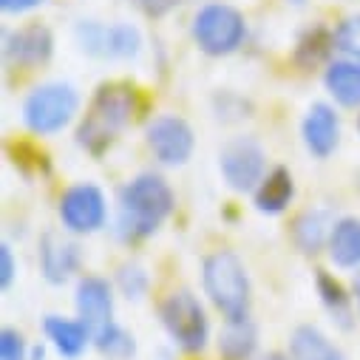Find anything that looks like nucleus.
<instances>
[{
  "label": "nucleus",
  "instance_id": "obj_12",
  "mask_svg": "<svg viewBox=\"0 0 360 360\" xmlns=\"http://www.w3.org/2000/svg\"><path fill=\"white\" fill-rule=\"evenodd\" d=\"M54 51V40H51V32L40 23H32V26H23V29H15L6 34L4 40V54L12 65H23V68H37L43 63H49Z\"/></svg>",
  "mask_w": 360,
  "mask_h": 360
},
{
  "label": "nucleus",
  "instance_id": "obj_29",
  "mask_svg": "<svg viewBox=\"0 0 360 360\" xmlns=\"http://www.w3.org/2000/svg\"><path fill=\"white\" fill-rule=\"evenodd\" d=\"M134 6L148 18H165L179 6V0H134Z\"/></svg>",
  "mask_w": 360,
  "mask_h": 360
},
{
  "label": "nucleus",
  "instance_id": "obj_11",
  "mask_svg": "<svg viewBox=\"0 0 360 360\" xmlns=\"http://www.w3.org/2000/svg\"><path fill=\"white\" fill-rule=\"evenodd\" d=\"M74 307H77V318L88 329L100 332L103 326L111 323V315H114V292H111V284L105 278H100V276L79 278L77 292H74Z\"/></svg>",
  "mask_w": 360,
  "mask_h": 360
},
{
  "label": "nucleus",
  "instance_id": "obj_7",
  "mask_svg": "<svg viewBox=\"0 0 360 360\" xmlns=\"http://www.w3.org/2000/svg\"><path fill=\"white\" fill-rule=\"evenodd\" d=\"M77 43L85 54L100 60H134L142 51V34L131 23H97V20H79Z\"/></svg>",
  "mask_w": 360,
  "mask_h": 360
},
{
  "label": "nucleus",
  "instance_id": "obj_25",
  "mask_svg": "<svg viewBox=\"0 0 360 360\" xmlns=\"http://www.w3.org/2000/svg\"><path fill=\"white\" fill-rule=\"evenodd\" d=\"M148 284H150L148 269L142 264H136V261H128V264H122L117 269V287L128 301H139L148 292Z\"/></svg>",
  "mask_w": 360,
  "mask_h": 360
},
{
  "label": "nucleus",
  "instance_id": "obj_28",
  "mask_svg": "<svg viewBox=\"0 0 360 360\" xmlns=\"http://www.w3.org/2000/svg\"><path fill=\"white\" fill-rule=\"evenodd\" d=\"M18 276V264H15V252L9 244H0V287L9 290L12 281Z\"/></svg>",
  "mask_w": 360,
  "mask_h": 360
},
{
  "label": "nucleus",
  "instance_id": "obj_3",
  "mask_svg": "<svg viewBox=\"0 0 360 360\" xmlns=\"http://www.w3.org/2000/svg\"><path fill=\"white\" fill-rule=\"evenodd\" d=\"M202 284L210 304L224 318H241L250 309V276L233 250H216L202 264Z\"/></svg>",
  "mask_w": 360,
  "mask_h": 360
},
{
  "label": "nucleus",
  "instance_id": "obj_24",
  "mask_svg": "<svg viewBox=\"0 0 360 360\" xmlns=\"http://www.w3.org/2000/svg\"><path fill=\"white\" fill-rule=\"evenodd\" d=\"M335 46V34H329L326 29H312L304 34V40L298 43V51H295V60L304 65V68H312L318 63H323L329 57Z\"/></svg>",
  "mask_w": 360,
  "mask_h": 360
},
{
  "label": "nucleus",
  "instance_id": "obj_4",
  "mask_svg": "<svg viewBox=\"0 0 360 360\" xmlns=\"http://www.w3.org/2000/svg\"><path fill=\"white\" fill-rule=\"evenodd\" d=\"M79 111V94L71 82H43L23 100V125L37 136L60 134Z\"/></svg>",
  "mask_w": 360,
  "mask_h": 360
},
{
  "label": "nucleus",
  "instance_id": "obj_30",
  "mask_svg": "<svg viewBox=\"0 0 360 360\" xmlns=\"http://www.w3.org/2000/svg\"><path fill=\"white\" fill-rule=\"evenodd\" d=\"M37 4H43V0H0V6H4V12H9V15H23V12L34 9Z\"/></svg>",
  "mask_w": 360,
  "mask_h": 360
},
{
  "label": "nucleus",
  "instance_id": "obj_10",
  "mask_svg": "<svg viewBox=\"0 0 360 360\" xmlns=\"http://www.w3.org/2000/svg\"><path fill=\"white\" fill-rule=\"evenodd\" d=\"M145 139H148V148H150L153 159L165 167L188 165V159L193 156V148H196L193 128L188 125V120L176 117V114L153 117L145 128Z\"/></svg>",
  "mask_w": 360,
  "mask_h": 360
},
{
  "label": "nucleus",
  "instance_id": "obj_5",
  "mask_svg": "<svg viewBox=\"0 0 360 360\" xmlns=\"http://www.w3.org/2000/svg\"><path fill=\"white\" fill-rule=\"evenodd\" d=\"M159 318L170 340L185 349V352H202L210 340V318L205 312V304L191 290H176L170 292L162 307Z\"/></svg>",
  "mask_w": 360,
  "mask_h": 360
},
{
  "label": "nucleus",
  "instance_id": "obj_15",
  "mask_svg": "<svg viewBox=\"0 0 360 360\" xmlns=\"http://www.w3.org/2000/svg\"><path fill=\"white\" fill-rule=\"evenodd\" d=\"M43 332H46L49 343L57 349V354H63L68 360L79 357L88 349V343L94 340V332L88 329L79 318L71 321V318H63V315H46Z\"/></svg>",
  "mask_w": 360,
  "mask_h": 360
},
{
  "label": "nucleus",
  "instance_id": "obj_34",
  "mask_svg": "<svg viewBox=\"0 0 360 360\" xmlns=\"http://www.w3.org/2000/svg\"><path fill=\"white\" fill-rule=\"evenodd\" d=\"M357 131H360V117H357Z\"/></svg>",
  "mask_w": 360,
  "mask_h": 360
},
{
  "label": "nucleus",
  "instance_id": "obj_14",
  "mask_svg": "<svg viewBox=\"0 0 360 360\" xmlns=\"http://www.w3.org/2000/svg\"><path fill=\"white\" fill-rule=\"evenodd\" d=\"M79 266V247L60 233H46L40 241V269L49 284H65Z\"/></svg>",
  "mask_w": 360,
  "mask_h": 360
},
{
  "label": "nucleus",
  "instance_id": "obj_8",
  "mask_svg": "<svg viewBox=\"0 0 360 360\" xmlns=\"http://www.w3.org/2000/svg\"><path fill=\"white\" fill-rule=\"evenodd\" d=\"M219 170L233 191L250 193L266 176V153L252 136H233L219 150Z\"/></svg>",
  "mask_w": 360,
  "mask_h": 360
},
{
  "label": "nucleus",
  "instance_id": "obj_18",
  "mask_svg": "<svg viewBox=\"0 0 360 360\" xmlns=\"http://www.w3.org/2000/svg\"><path fill=\"white\" fill-rule=\"evenodd\" d=\"M329 258L340 269H360V219L343 216L329 233Z\"/></svg>",
  "mask_w": 360,
  "mask_h": 360
},
{
  "label": "nucleus",
  "instance_id": "obj_6",
  "mask_svg": "<svg viewBox=\"0 0 360 360\" xmlns=\"http://www.w3.org/2000/svg\"><path fill=\"white\" fill-rule=\"evenodd\" d=\"M193 40L210 57H227L241 49L247 37L244 15L227 4H207L193 18Z\"/></svg>",
  "mask_w": 360,
  "mask_h": 360
},
{
  "label": "nucleus",
  "instance_id": "obj_26",
  "mask_svg": "<svg viewBox=\"0 0 360 360\" xmlns=\"http://www.w3.org/2000/svg\"><path fill=\"white\" fill-rule=\"evenodd\" d=\"M335 49H340L346 57L360 60V12L346 18L335 32Z\"/></svg>",
  "mask_w": 360,
  "mask_h": 360
},
{
  "label": "nucleus",
  "instance_id": "obj_9",
  "mask_svg": "<svg viewBox=\"0 0 360 360\" xmlns=\"http://www.w3.org/2000/svg\"><path fill=\"white\" fill-rule=\"evenodd\" d=\"M57 213H60L63 230H68L74 236H91V233L105 227V221H108V202H105V193L97 185L79 182V185H71L60 196Z\"/></svg>",
  "mask_w": 360,
  "mask_h": 360
},
{
  "label": "nucleus",
  "instance_id": "obj_13",
  "mask_svg": "<svg viewBox=\"0 0 360 360\" xmlns=\"http://www.w3.org/2000/svg\"><path fill=\"white\" fill-rule=\"evenodd\" d=\"M301 136L315 159H329L340 142V120L335 108L329 103H312L301 122Z\"/></svg>",
  "mask_w": 360,
  "mask_h": 360
},
{
  "label": "nucleus",
  "instance_id": "obj_20",
  "mask_svg": "<svg viewBox=\"0 0 360 360\" xmlns=\"http://www.w3.org/2000/svg\"><path fill=\"white\" fill-rule=\"evenodd\" d=\"M290 354L292 360H346L340 346H335L318 326H298L290 338Z\"/></svg>",
  "mask_w": 360,
  "mask_h": 360
},
{
  "label": "nucleus",
  "instance_id": "obj_31",
  "mask_svg": "<svg viewBox=\"0 0 360 360\" xmlns=\"http://www.w3.org/2000/svg\"><path fill=\"white\" fill-rule=\"evenodd\" d=\"M264 360H292V357H287V354H281V352H269Z\"/></svg>",
  "mask_w": 360,
  "mask_h": 360
},
{
  "label": "nucleus",
  "instance_id": "obj_27",
  "mask_svg": "<svg viewBox=\"0 0 360 360\" xmlns=\"http://www.w3.org/2000/svg\"><path fill=\"white\" fill-rule=\"evenodd\" d=\"M0 360H29L26 340L12 326H4V332H0Z\"/></svg>",
  "mask_w": 360,
  "mask_h": 360
},
{
  "label": "nucleus",
  "instance_id": "obj_23",
  "mask_svg": "<svg viewBox=\"0 0 360 360\" xmlns=\"http://www.w3.org/2000/svg\"><path fill=\"white\" fill-rule=\"evenodd\" d=\"M94 346L103 357L108 360H131L136 354V340L128 329H122L120 323H108L100 332H94Z\"/></svg>",
  "mask_w": 360,
  "mask_h": 360
},
{
  "label": "nucleus",
  "instance_id": "obj_17",
  "mask_svg": "<svg viewBox=\"0 0 360 360\" xmlns=\"http://www.w3.org/2000/svg\"><path fill=\"white\" fill-rule=\"evenodd\" d=\"M255 193V210L266 213V216H278L290 207L292 196H295V185H292V173L287 167H273L266 170V176L261 179V185L252 191Z\"/></svg>",
  "mask_w": 360,
  "mask_h": 360
},
{
  "label": "nucleus",
  "instance_id": "obj_2",
  "mask_svg": "<svg viewBox=\"0 0 360 360\" xmlns=\"http://www.w3.org/2000/svg\"><path fill=\"white\" fill-rule=\"evenodd\" d=\"M176 196L159 173H139L120 191V233L125 238L153 236L173 213Z\"/></svg>",
  "mask_w": 360,
  "mask_h": 360
},
{
  "label": "nucleus",
  "instance_id": "obj_33",
  "mask_svg": "<svg viewBox=\"0 0 360 360\" xmlns=\"http://www.w3.org/2000/svg\"><path fill=\"white\" fill-rule=\"evenodd\" d=\"M292 4H304V0H292Z\"/></svg>",
  "mask_w": 360,
  "mask_h": 360
},
{
  "label": "nucleus",
  "instance_id": "obj_1",
  "mask_svg": "<svg viewBox=\"0 0 360 360\" xmlns=\"http://www.w3.org/2000/svg\"><path fill=\"white\" fill-rule=\"evenodd\" d=\"M136 114V88L131 82H105L88 103L77 128V145L88 153H105Z\"/></svg>",
  "mask_w": 360,
  "mask_h": 360
},
{
  "label": "nucleus",
  "instance_id": "obj_32",
  "mask_svg": "<svg viewBox=\"0 0 360 360\" xmlns=\"http://www.w3.org/2000/svg\"><path fill=\"white\" fill-rule=\"evenodd\" d=\"M354 292H357V304H360V269H357V278H354Z\"/></svg>",
  "mask_w": 360,
  "mask_h": 360
},
{
  "label": "nucleus",
  "instance_id": "obj_16",
  "mask_svg": "<svg viewBox=\"0 0 360 360\" xmlns=\"http://www.w3.org/2000/svg\"><path fill=\"white\" fill-rule=\"evenodd\" d=\"M323 85L329 97L343 105V108H357L360 105V60L343 57L332 60L323 74Z\"/></svg>",
  "mask_w": 360,
  "mask_h": 360
},
{
  "label": "nucleus",
  "instance_id": "obj_21",
  "mask_svg": "<svg viewBox=\"0 0 360 360\" xmlns=\"http://www.w3.org/2000/svg\"><path fill=\"white\" fill-rule=\"evenodd\" d=\"M332 227H335V221H332L329 210H304L292 224V238L301 247V252L315 255L323 244H329Z\"/></svg>",
  "mask_w": 360,
  "mask_h": 360
},
{
  "label": "nucleus",
  "instance_id": "obj_22",
  "mask_svg": "<svg viewBox=\"0 0 360 360\" xmlns=\"http://www.w3.org/2000/svg\"><path fill=\"white\" fill-rule=\"evenodd\" d=\"M315 287H318V295L323 301V307L329 309V315L343 326L349 329L352 326V298L346 295L343 284L338 278H332L329 273H318L315 276Z\"/></svg>",
  "mask_w": 360,
  "mask_h": 360
},
{
  "label": "nucleus",
  "instance_id": "obj_19",
  "mask_svg": "<svg viewBox=\"0 0 360 360\" xmlns=\"http://www.w3.org/2000/svg\"><path fill=\"white\" fill-rule=\"evenodd\" d=\"M258 346V329L250 315L224 318V329L219 335V354L224 360H250Z\"/></svg>",
  "mask_w": 360,
  "mask_h": 360
}]
</instances>
